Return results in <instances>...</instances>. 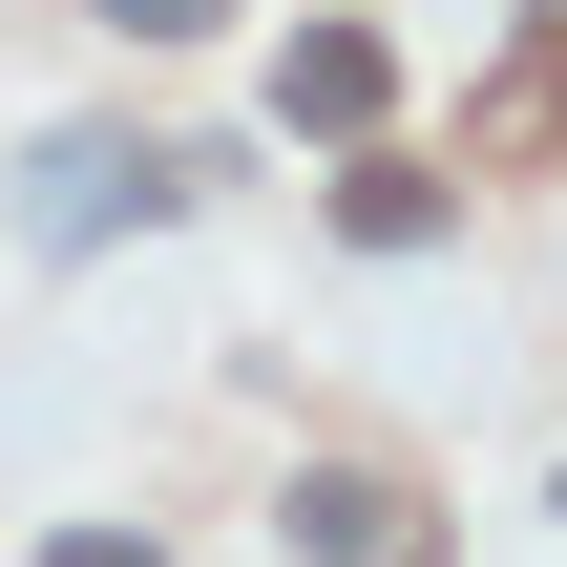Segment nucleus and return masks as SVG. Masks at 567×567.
<instances>
[{"mask_svg":"<svg viewBox=\"0 0 567 567\" xmlns=\"http://www.w3.org/2000/svg\"><path fill=\"white\" fill-rule=\"evenodd\" d=\"M42 567H168V547H147V526H63Z\"/></svg>","mask_w":567,"mask_h":567,"instance_id":"nucleus-6","label":"nucleus"},{"mask_svg":"<svg viewBox=\"0 0 567 567\" xmlns=\"http://www.w3.org/2000/svg\"><path fill=\"white\" fill-rule=\"evenodd\" d=\"M105 21H126V42H210L231 0H105Z\"/></svg>","mask_w":567,"mask_h":567,"instance_id":"nucleus-5","label":"nucleus"},{"mask_svg":"<svg viewBox=\"0 0 567 567\" xmlns=\"http://www.w3.org/2000/svg\"><path fill=\"white\" fill-rule=\"evenodd\" d=\"M337 231H358V252H442V231H463V189H442V168H358V189H337Z\"/></svg>","mask_w":567,"mask_h":567,"instance_id":"nucleus-4","label":"nucleus"},{"mask_svg":"<svg viewBox=\"0 0 567 567\" xmlns=\"http://www.w3.org/2000/svg\"><path fill=\"white\" fill-rule=\"evenodd\" d=\"M105 210L147 231V210H168V147H42V189H21V231H42V252H84Z\"/></svg>","mask_w":567,"mask_h":567,"instance_id":"nucleus-1","label":"nucleus"},{"mask_svg":"<svg viewBox=\"0 0 567 567\" xmlns=\"http://www.w3.org/2000/svg\"><path fill=\"white\" fill-rule=\"evenodd\" d=\"M274 526H295V567H400V505H379L358 463H316V484H295Z\"/></svg>","mask_w":567,"mask_h":567,"instance_id":"nucleus-3","label":"nucleus"},{"mask_svg":"<svg viewBox=\"0 0 567 567\" xmlns=\"http://www.w3.org/2000/svg\"><path fill=\"white\" fill-rule=\"evenodd\" d=\"M379 21H295V63H274V126H379Z\"/></svg>","mask_w":567,"mask_h":567,"instance_id":"nucleus-2","label":"nucleus"}]
</instances>
